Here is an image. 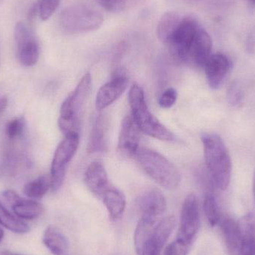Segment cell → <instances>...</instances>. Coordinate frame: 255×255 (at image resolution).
Returning a JSON list of instances; mask_svg holds the SVG:
<instances>
[{
    "label": "cell",
    "instance_id": "1",
    "mask_svg": "<svg viewBox=\"0 0 255 255\" xmlns=\"http://www.w3.org/2000/svg\"><path fill=\"white\" fill-rule=\"evenodd\" d=\"M207 169L217 189L226 190L232 178V163L224 141L216 133L202 135Z\"/></svg>",
    "mask_w": 255,
    "mask_h": 255
},
{
    "label": "cell",
    "instance_id": "2",
    "mask_svg": "<svg viewBox=\"0 0 255 255\" xmlns=\"http://www.w3.org/2000/svg\"><path fill=\"white\" fill-rule=\"evenodd\" d=\"M128 102L131 109L132 118L142 133L155 139L163 141L175 139L173 133L149 112L145 102L143 90L137 83L130 87Z\"/></svg>",
    "mask_w": 255,
    "mask_h": 255
},
{
    "label": "cell",
    "instance_id": "3",
    "mask_svg": "<svg viewBox=\"0 0 255 255\" xmlns=\"http://www.w3.org/2000/svg\"><path fill=\"white\" fill-rule=\"evenodd\" d=\"M135 157L144 172L162 187L172 190L179 185V171L160 153L148 148H141L138 150Z\"/></svg>",
    "mask_w": 255,
    "mask_h": 255
},
{
    "label": "cell",
    "instance_id": "4",
    "mask_svg": "<svg viewBox=\"0 0 255 255\" xmlns=\"http://www.w3.org/2000/svg\"><path fill=\"white\" fill-rule=\"evenodd\" d=\"M92 79L90 73H85L74 91L71 93L61 105L58 127L64 134L78 132L79 113L90 94Z\"/></svg>",
    "mask_w": 255,
    "mask_h": 255
},
{
    "label": "cell",
    "instance_id": "5",
    "mask_svg": "<svg viewBox=\"0 0 255 255\" xmlns=\"http://www.w3.org/2000/svg\"><path fill=\"white\" fill-rule=\"evenodd\" d=\"M103 15L86 5H73L63 10L60 23L64 31L70 34L87 32L98 29L103 25Z\"/></svg>",
    "mask_w": 255,
    "mask_h": 255
},
{
    "label": "cell",
    "instance_id": "6",
    "mask_svg": "<svg viewBox=\"0 0 255 255\" xmlns=\"http://www.w3.org/2000/svg\"><path fill=\"white\" fill-rule=\"evenodd\" d=\"M79 144V135L78 132H71L65 135L64 139L58 145L51 165V181L53 191L61 188L67 166L74 157Z\"/></svg>",
    "mask_w": 255,
    "mask_h": 255
},
{
    "label": "cell",
    "instance_id": "7",
    "mask_svg": "<svg viewBox=\"0 0 255 255\" xmlns=\"http://www.w3.org/2000/svg\"><path fill=\"white\" fill-rule=\"evenodd\" d=\"M200 28L196 19L192 16L181 18L178 26L165 43L174 59L186 63L190 46Z\"/></svg>",
    "mask_w": 255,
    "mask_h": 255
},
{
    "label": "cell",
    "instance_id": "8",
    "mask_svg": "<svg viewBox=\"0 0 255 255\" xmlns=\"http://www.w3.org/2000/svg\"><path fill=\"white\" fill-rule=\"evenodd\" d=\"M16 141L9 140L1 147L0 179L15 178L28 167L29 161L25 151L16 145Z\"/></svg>",
    "mask_w": 255,
    "mask_h": 255
},
{
    "label": "cell",
    "instance_id": "9",
    "mask_svg": "<svg viewBox=\"0 0 255 255\" xmlns=\"http://www.w3.org/2000/svg\"><path fill=\"white\" fill-rule=\"evenodd\" d=\"M200 227V210L194 194L187 196L181 208L178 238L193 244Z\"/></svg>",
    "mask_w": 255,
    "mask_h": 255
},
{
    "label": "cell",
    "instance_id": "10",
    "mask_svg": "<svg viewBox=\"0 0 255 255\" xmlns=\"http://www.w3.org/2000/svg\"><path fill=\"white\" fill-rule=\"evenodd\" d=\"M14 37L19 62L25 67L37 64L40 56L38 43L32 33L22 22H17L14 29Z\"/></svg>",
    "mask_w": 255,
    "mask_h": 255
},
{
    "label": "cell",
    "instance_id": "11",
    "mask_svg": "<svg viewBox=\"0 0 255 255\" xmlns=\"http://www.w3.org/2000/svg\"><path fill=\"white\" fill-rule=\"evenodd\" d=\"M128 86V78L123 68L117 69L112 80L100 88L96 98V107L102 111L110 106L125 92Z\"/></svg>",
    "mask_w": 255,
    "mask_h": 255
},
{
    "label": "cell",
    "instance_id": "12",
    "mask_svg": "<svg viewBox=\"0 0 255 255\" xmlns=\"http://www.w3.org/2000/svg\"><path fill=\"white\" fill-rule=\"evenodd\" d=\"M176 220L173 216H169L158 220L153 229L148 242L139 255H160L175 229Z\"/></svg>",
    "mask_w": 255,
    "mask_h": 255
},
{
    "label": "cell",
    "instance_id": "13",
    "mask_svg": "<svg viewBox=\"0 0 255 255\" xmlns=\"http://www.w3.org/2000/svg\"><path fill=\"white\" fill-rule=\"evenodd\" d=\"M140 130L132 116L124 118L118 139V154L123 157H135L139 150Z\"/></svg>",
    "mask_w": 255,
    "mask_h": 255
},
{
    "label": "cell",
    "instance_id": "14",
    "mask_svg": "<svg viewBox=\"0 0 255 255\" xmlns=\"http://www.w3.org/2000/svg\"><path fill=\"white\" fill-rule=\"evenodd\" d=\"M204 67L208 85L211 89L217 90L232 70V62L225 54H214L208 58Z\"/></svg>",
    "mask_w": 255,
    "mask_h": 255
},
{
    "label": "cell",
    "instance_id": "15",
    "mask_svg": "<svg viewBox=\"0 0 255 255\" xmlns=\"http://www.w3.org/2000/svg\"><path fill=\"white\" fill-rule=\"evenodd\" d=\"M2 195L11 205L13 214L21 220H34L43 213V208L41 204L31 199H22L13 190H5Z\"/></svg>",
    "mask_w": 255,
    "mask_h": 255
},
{
    "label": "cell",
    "instance_id": "16",
    "mask_svg": "<svg viewBox=\"0 0 255 255\" xmlns=\"http://www.w3.org/2000/svg\"><path fill=\"white\" fill-rule=\"evenodd\" d=\"M138 207L141 217L157 220L166 211V200L160 190L150 189L139 196Z\"/></svg>",
    "mask_w": 255,
    "mask_h": 255
},
{
    "label": "cell",
    "instance_id": "17",
    "mask_svg": "<svg viewBox=\"0 0 255 255\" xmlns=\"http://www.w3.org/2000/svg\"><path fill=\"white\" fill-rule=\"evenodd\" d=\"M212 40L208 33L201 27L190 46L186 63L199 67H204L211 55Z\"/></svg>",
    "mask_w": 255,
    "mask_h": 255
},
{
    "label": "cell",
    "instance_id": "18",
    "mask_svg": "<svg viewBox=\"0 0 255 255\" xmlns=\"http://www.w3.org/2000/svg\"><path fill=\"white\" fill-rule=\"evenodd\" d=\"M85 182L90 191L101 199L103 193L110 187L109 177L104 165L100 161H94L87 168Z\"/></svg>",
    "mask_w": 255,
    "mask_h": 255
},
{
    "label": "cell",
    "instance_id": "19",
    "mask_svg": "<svg viewBox=\"0 0 255 255\" xmlns=\"http://www.w3.org/2000/svg\"><path fill=\"white\" fill-rule=\"evenodd\" d=\"M241 246L239 255H255V214L249 213L238 221Z\"/></svg>",
    "mask_w": 255,
    "mask_h": 255
},
{
    "label": "cell",
    "instance_id": "20",
    "mask_svg": "<svg viewBox=\"0 0 255 255\" xmlns=\"http://www.w3.org/2000/svg\"><path fill=\"white\" fill-rule=\"evenodd\" d=\"M43 243L52 255H67L69 250L68 239L56 226L46 228L43 235Z\"/></svg>",
    "mask_w": 255,
    "mask_h": 255
},
{
    "label": "cell",
    "instance_id": "21",
    "mask_svg": "<svg viewBox=\"0 0 255 255\" xmlns=\"http://www.w3.org/2000/svg\"><path fill=\"white\" fill-rule=\"evenodd\" d=\"M101 199L112 220H117L122 217L127 205L126 196L123 192L111 185L103 193Z\"/></svg>",
    "mask_w": 255,
    "mask_h": 255
},
{
    "label": "cell",
    "instance_id": "22",
    "mask_svg": "<svg viewBox=\"0 0 255 255\" xmlns=\"http://www.w3.org/2000/svg\"><path fill=\"white\" fill-rule=\"evenodd\" d=\"M220 223L229 255H239L242 242L238 229V222L233 219L225 218L222 219Z\"/></svg>",
    "mask_w": 255,
    "mask_h": 255
},
{
    "label": "cell",
    "instance_id": "23",
    "mask_svg": "<svg viewBox=\"0 0 255 255\" xmlns=\"http://www.w3.org/2000/svg\"><path fill=\"white\" fill-rule=\"evenodd\" d=\"M106 122L102 115L97 118L90 136L88 151L89 153L101 152L106 146Z\"/></svg>",
    "mask_w": 255,
    "mask_h": 255
},
{
    "label": "cell",
    "instance_id": "24",
    "mask_svg": "<svg viewBox=\"0 0 255 255\" xmlns=\"http://www.w3.org/2000/svg\"><path fill=\"white\" fill-rule=\"evenodd\" d=\"M159 220H153L148 217H141L138 222L133 236L135 250L136 254L139 255L142 249L149 240L153 229Z\"/></svg>",
    "mask_w": 255,
    "mask_h": 255
},
{
    "label": "cell",
    "instance_id": "25",
    "mask_svg": "<svg viewBox=\"0 0 255 255\" xmlns=\"http://www.w3.org/2000/svg\"><path fill=\"white\" fill-rule=\"evenodd\" d=\"M181 16L176 11H168L163 15L159 21L157 34L162 43H166L181 21Z\"/></svg>",
    "mask_w": 255,
    "mask_h": 255
},
{
    "label": "cell",
    "instance_id": "26",
    "mask_svg": "<svg viewBox=\"0 0 255 255\" xmlns=\"http://www.w3.org/2000/svg\"><path fill=\"white\" fill-rule=\"evenodd\" d=\"M0 225L13 233L23 235L28 233L30 227L23 220L12 214L0 202Z\"/></svg>",
    "mask_w": 255,
    "mask_h": 255
},
{
    "label": "cell",
    "instance_id": "27",
    "mask_svg": "<svg viewBox=\"0 0 255 255\" xmlns=\"http://www.w3.org/2000/svg\"><path fill=\"white\" fill-rule=\"evenodd\" d=\"M52 187L51 177L42 175L24 186L23 193L27 197L32 199H40Z\"/></svg>",
    "mask_w": 255,
    "mask_h": 255
},
{
    "label": "cell",
    "instance_id": "28",
    "mask_svg": "<svg viewBox=\"0 0 255 255\" xmlns=\"http://www.w3.org/2000/svg\"><path fill=\"white\" fill-rule=\"evenodd\" d=\"M204 211L211 227L218 225L222 220L221 210L217 199L212 194H207L204 200Z\"/></svg>",
    "mask_w": 255,
    "mask_h": 255
},
{
    "label": "cell",
    "instance_id": "29",
    "mask_svg": "<svg viewBox=\"0 0 255 255\" xmlns=\"http://www.w3.org/2000/svg\"><path fill=\"white\" fill-rule=\"evenodd\" d=\"M106 10L112 12L124 11L142 4L145 0H96Z\"/></svg>",
    "mask_w": 255,
    "mask_h": 255
},
{
    "label": "cell",
    "instance_id": "30",
    "mask_svg": "<svg viewBox=\"0 0 255 255\" xmlns=\"http://www.w3.org/2000/svg\"><path fill=\"white\" fill-rule=\"evenodd\" d=\"M25 128V120L22 118L12 120L7 124L5 128L6 136L9 140H19Z\"/></svg>",
    "mask_w": 255,
    "mask_h": 255
},
{
    "label": "cell",
    "instance_id": "31",
    "mask_svg": "<svg viewBox=\"0 0 255 255\" xmlns=\"http://www.w3.org/2000/svg\"><path fill=\"white\" fill-rule=\"evenodd\" d=\"M191 245V243L177 238L175 241L167 246L165 250L164 255H187Z\"/></svg>",
    "mask_w": 255,
    "mask_h": 255
},
{
    "label": "cell",
    "instance_id": "32",
    "mask_svg": "<svg viewBox=\"0 0 255 255\" xmlns=\"http://www.w3.org/2000/svg\"><path fill=\"white\" fill-rule=\"evenodd\" d=\"M61 0H40L38 7V13L40 19L46 21L52 16L58 8Z\"/></svg>",
    "mask_w": 255,
    "mask_h": 255
},
{
    "label": "cell",
    "instance_id": "33",
    "mask_svg": "<svg viewBox=\"0 0 255 255\" xmlns=\"http://www.w3.org/2000/svg\"><path fill=\"white\" fill-rule=\"evenodd\" d=\"M244 91L237 82L231 84L227 91V100L232 107H238L242 103Z\"/></svg>",
    "mask_w": 255,
    "mask_h": 255
},
{
    "label": "cell",
    "instance_id": "34",
    "mask_svg": "<svg viewBox=\"0 0 255 255\" xmlns=\"http://www.w3.org/2000/svg\"><path fill=\"white\" fill-rule=\"evenodd\" d=\"M177 92L174 88H168L161 94L159 99V105L163 109H170L177 100Z\"/></svg>",
    "mask_w": 255,
    "mask_h": 255
},
{
    "label": "cell",
    "instance_id": "35",
    "mask_svg": "<svg viewBox=\"0 0 255 255\" xmlns=\"http://www.w3.org/2000/svg\"><path fill=\"white\" fill-rule=\"evenodd\" d=\"M7 106V99L6 97H3L0 98V118L1 115L4 113L5 111L6 108Z\"/></svg>",
    "mask_w": 255,
    "mask_h": 255
},
{
    "label": "cell",
    "instance_id": "36",
    "mask_svg": "<svg viewBox=\"0 0 255 255\" xmlns=\"http://www.w3.org/2000/svg\"><path fill=\"white\" fill-rule=\"evenodd\" d=\"M0 255H22L19 254H16V253H11L9 251H2L0 252Z\"/></svg>",
    "mask_w": 255,
    "mask_h": 255
},
{
    "label": "cell",
    "instance_id": "37",
    "mask_svg": "<svg viewBox=\"0 0 255 255\" xmlns=\"http://www.w3.org/2000/svg\"><path fill=\"white\" fill-rule=\"evenodd\" d=\"M253 195H254V198L255 200V169L254 171V173H253Z\"/></svg>",
    "mask_w": 255,
    "mask_h": 255
},
{
    "label": "cell",
    "instance_id": "38",
    "mask_svg": "<svg viewBox=\"0 0 255 255\" xmlns=\"http://www.w3.org/2000/svg\"><path fill=\"white\" fill-rule=\"evenodd\" d=\"M4 231L0 228V244H1V241H2L3 238H4Z\"/></svg>",
    "mask_w": 255,
    "mask_h": 255
},
{
    "label": "cell",
    "instance_id": "39",
    "mask_svg": "<svg viewBox=\"0 0 255 255\" xmlns=\"http://www.w3.org/2000/svg\"><path fill=\"white\" fill-rule=\"evenodd\" d=\"M247 1L251 3V4H255V0H247Z\"/></svg>",
    "mask_w": 255,
    "mask_h": 255
}]
</instances>
